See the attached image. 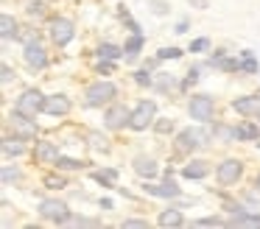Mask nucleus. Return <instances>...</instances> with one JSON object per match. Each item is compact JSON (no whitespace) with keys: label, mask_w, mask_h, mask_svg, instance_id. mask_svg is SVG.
Masks as SVG:
<instances>
[{"label":"nucleus","mask_w":260,"mask_h":229,"mask_svg":"<svg viewBox=\"0 0 260 229\" xmlns=\"http://www.w3.org/2000/svg\"><path fill=\"white\" fill-rule=\"evenodd\" d=\"M148 6H151V11L154 14H168V3H162V0H148Z\"/></svg>","instance_id":"obj_36"},{"label":"nucleus","mask_w":260,"mask_h":229,"mask_svg":"<svg viewBox=\"0 0 260 229\" xmlns=\"http://www.w3.org/2000/svg\"><path fill=\"white\" fill-rule=\"evenodd\" d=\"M154 117H157V104H154V101H146V98H143L140 104L132 109L129 126L135 128V132H146V128L154 123Z\"/></svg>","instance_id":"obj_4"},{"label":"nucleus","mask_w":260,"mask_h":229,"mask_svg":"<svg viewBox=\"0 0 260 229\" xmlns=\"http://www.w3.org/2000/svg\"><path fill=\"white\" fill-rule=\"evenodd\" d=\"M135 171L140 173V176L154 179L159 173V165H157V159H151V156H135Z\"/></svg>","instance_id":"obj_17"},{"label":"nucleus","mask_w":260,"mask_h":229,"mask_svg":"<svg viewBox=\"0 0 260 229\" xmlns=\"http://www.w3.org/2000/svg\"><path fill=\"white\" fill-rule=\"evenodd\" d=\"M135 81L140 84V87H151L154 78H151V73H148V67H146V70H137L135 73Z\"/></svg>","instance_id":"obj_30"},{"label":"nucleus","mask_w":260,"mask_h":229,"mask_svg":"<svg viewBox=\"0 0 260 229\" xmlns=\"http://www.w3.org/2000/svg\"><path fill=\"white\" fill-rule=\"evenodd\" d=\"M123 22H126V28H129V31H132V34H140V25H137V22H135V20H132V17H129V14H123Z\"/></svg>","instance_id":"obj_40"},{"label":"nucleus","mask_w":260,"mask_h":229,"mask_svg":"<svg viewBox=\"0 0 260 229\" xmlns=\"http://www.w3.org/2000/svg\"><path fill=\"white\" fill-rule=\"evenodd\" d=\"M0 37H3V39L17 37V22H14L12 14H3V17H0Z\"/></svg>","instance_id":"obj_24"},{"label":"nucleus","mask_w":260,"mask_h":229,"mask_svg":"<svg viewBox=\"0 0 260 229\" xmlns=\"http://www.w3.org/2000/svg\"><path fill=\"white\" fill-rule=\"evenodd\" d=\"M9 126L14 128V134H20V137H25V140H34V137H37V123H34V117L23 115V112H12V117H9Z\"/></svg>","instance_id":"obj_10"},{"label":"nucleus","mask_w":260,"mask_h":229,"mask_svg":"<svg viewBox=\"0 0 260 229\" xmlns=\"http://www.w3.org/2000/svg\"><path fill=\"white\" fill-rule=\"evenodd\" d=\"M23 56H25V64H28L31 70H42V67L48 64V53H45V48H42V45L37 42V39L25 45Z\"/></svg>","instance_id":"obj_12"},{"label":"nucleus","mask_w":260,"mask_h":229,"mask_svg":"<svg viewBox=\"0 0 260 229\" xmlns=\"http://www.w3.org/2000/svg\"><path fill=\"white\" fill-rule=\"evenodd\" d=\"M207 143H210V132H204V128H182L176 134V151L179 154H190V151L202 148Z\"/></svg>","instance_id":"obj_2"},{"label":"nucleus","mask_w":260,"mask_h":229,"mask_svg":"<svg viewBox=\"0 0 260 229\" xmlns=\"http://www.w3.org/2000/svg\"><path fill=\"white\" fill-rule=\"evenodd\" d=\"M12 78H14V70H12L9 64H3V84H9Z\"/></svg>","instance_id":"obj_42"},{"label":"nucleus","mask_w":260,"mask_h":229,"mask_svg":"<svg viewBox=\"0 0 260 229\" xmlns=\"http://www.w3.org/2000/svg\"><path fill=\"white\" fill-rule=\"evenodd\" d=\"M143 45H146V37L143 34H132L129 39H126V61H135L137 59V53L143 50Z\"/></svg>","instance_id":"obj_21"},{"label":"nucleus","mask_w":260,"mask_h":229,"mask_svg":"<svg viewBox=\"0 0 260 229\" xmlns=\"http://www.w3.org/2000/svg\"><path fill=\"white\" fill-rule=\"evenodd\" d=\"M257 148H260V143H257Z\"/></svg>","instance_id":"obj_47"},{"label":"nucleus","mask_w":260,"mask_h":229,"mask_svg":"<svg viewBox=\"0 0 260 229\" xmlns=\"http://www.w3.org/2000/svg\"><path fill=\"white\" fill-rule=\"evenodd\" d=\"M241 70L243 73H260V64L254 61L252 50H243V53H241Z\"/></svg>","instance_id":"obj_26"},{"label":"nucleus","mask_w":260,"mask_h":229,"mask_svg":"<svg viewBox=\"0 0 260 229\" xmlns=\"http://www.w3.org/2000/svg\"><path fill=\"white\" fill-rule=\"evenodd\" d=\"M28 14H31V17H34V14L40 17V14H42V3H40V0H37V3H28Z\"/></svg>","instance_id":"obj_41"},{"label":"nucleus","mask_w":260,"mask_h":229,"mask_svg":"<svg viewBox=\"0 0 260 229\" xmlns=\"http://www.w3.org/2000/svg\"><path fill=\"white\" fill-rule=\"evenodd\" d=\"M226 221H221L218 215H210V218H199L196 221V226H224Z\"/></svg>","instance_id":"obj_33"},{"label":"nucleus","mask_w":260,"mask_h":229,"mask_svg":"<svg viewBox=\"0 0 260 229\" xmlns=\"http://www.w3.org/2000/svg\"><path fill=\"white\" fill-rule=\"evenodd\" d=\"M70 112V98L62 92L56 95H45V101H42V115H53V117H62Z\"/></svg>","instance_id":"obj_11"},{"label":"nucleus","mask_w":260,"mask_h":229,"mask_svg":"<svg viewBox=\"0 0 260 229\" xmlns=\"http://www.w3.org/2000/svg\"><path fill=\"white\" fill-rule=\"evenodd\" d=\"M187 31V20H179L176 22V34H185Z\"/></svg>","instance_id":"obj_45"},{"label":"nucleus","mask_w":260,"mask_h":229,"mask_svg":"<svg viewBox=\"0 0 260 229\" xmlns=\"http://www.w3.org/2000/svg\"><path fill=\"white\" fill-rule=\"evenodd\" d=\"M17 179H20V171H17V168H12V165L3 168V184H12V182H17Z\"/></svg>","instance_id":"obj_31"},{"label":"nucleus","mask_w":260,"mask_h":229,"mask_svg":"<svg viewBox=\"0 0 260 229\" xmlns=\"http://www.w3.org/2000/svg\"><path fill=\"white\" fill-rule=\"evenodd\" d=\"M187 112H190L193 120L199 123H210L215 117V101L210 98V95H193L190 101H187Z\"/></svg>","instance_id":"obj_3"},{"label":"nucleus","mask_w":260,"mask_h":229,"mask_svg":"<svg viewBox=\"0 0 260 229\" xmlns=\"http://www.w3.org/2000/svg\"><path fill=\"white\" fill-rule=\"evenodd\" d=\"M73 223H79V226H92L95 221H90V218H73Z\"/></svg>","instance_id":"obj_43"},{"label":"nucleus","mask_w":260,"mask_h":229,"mask_svg":"<svg viewBox=\"0 0 260 229\" xmlns=\"http://www.w3.org/2000/svg\"><path fill=\"white\" fill-rule=\"evenodd\" d=\"M254 187H257V190H260V173H257V179H254Z\"/></svg>","instance_id":"obj_46"},{"label":"nucleus","mask_w":260,"mask_h":229,"mask_svg":"<svg viewBox=\"0 0 260 229\" xmlns=\"http://www.w3.org/2000/svg\"><path fill=\"white\" fill-rule=\"evenodd\" d=\"M123 53H126V50L118 48V45H112V42H104L101 48H98V56H101V59H115V61H118Z\"/></svg>","instance_id":"obj_25"},{"label":"nucleus","mask_w":260,"mask_h":229,"mask_svg":"<svg viewBox=\"0 0 260 229\" xmlns=\"http://www.w3.org/2000/svg\"><path fill=\"white\" fill-rule=\"evenodd\" d=\"M243 173V162L241 159H224L218 168H215V179H218V184H235L238 179H241Z\"/></svg>","instance_id":"obj_9"},{"label":"nucleus","mask_w":260,"mask_h":229,"mask_svg":"<svg viewBox=\"0 0 260 229\" xmlns=\"http://www.w3.org/2000/svg\"><path fill=\"white\" fill-rule=\"evenodd\" d=\"M92 179H95L98 184H104V187H115L118 171H115V168H101V171H92Z\"/></svg>","instance_id":"obj_23"},{"label":"nucleus","mask_w":260,"mask_h":229,"mask_svg":"<svg viewBox=\"0 0 260 229\" xmlns=\"http://www.w3.org/2000/svg\"><path fill=\"white\" fill-rule=\"evenodd\" d=\"M53 165H56V171H79V168H84V162H81V159H70V156H59Z\"/></svg>","instance_id":"obj_27"},{"label":"nucleus","mask_w":260,"mask_h":229,"mask_svg":"<svg viewBox=\"0 0 260 229\" xmlns=\"http://www.w3.org/2000/svg\"><path fill=\"white\" fill-rule=\"evenodd\" d=\"M48 34H51L53 45H59V48H64V45L73 42L76 37V28L70 20H64V17H53L51 22H48Z\"/></svg>","instance_id":"obj_6"},{"label":"nucleus","mask_w":260,"mask_h":229,"mask_svg":"<svg viewBox=\"0 0 260 229\" xmlns=\"http://www.w3.org/2000/svg\"><path fill=\"white\" fill-rule=\"evenodd\" d=\"M207 173H210V162H204V159H190L182 168V176L185 179H204Z\"/></svg>","instance_id":"obj_15"},{"label":"nucleus","mask_w":260,"mask_h":229,"mask_svg":"<svg viewBox=\"0 0 260 229\" xmlns=\"http://www.w3.org/2000/svg\"><path fill=\"white\" fill-rule=\"evenodd\" d=\"M210 48V39H193V42H190V53H202V50H207Z\"/></svg>","instance_id":"obj_35"},{"label":"nucleus","mask_w":260,"mask_h":229,"mask_svg":"<svg viewBox=\"0 0 260 229\" xmlns=\"http://www.w3.org/2000/svg\"><path fill=\"white\" fill-rule=\"evenodd\" d=\"M196 81H199V70H196V67H190V73H187V78L182 81V89H187L190 84H196Z\"/></svg>","instance_id":"obj_38"},{"label":"nucleus","mask_w":260,"mask_h":229,"mask_svg":"<svg viewBox=\"0 0 260 229\" xmlns=\"http://www.w3.org/2000/svg\"><path fill=\"white\" fill-rule=\"evenodd\" d=\"M179 56H182V50H179V48H162V50L157 53V59H159V61H165V59H179Z\"/></svg>","instance_id":"obj_32"},{"label":"nucleus","mask_w":260,"mask_h":229,"mask_svg":"<svg viewBox=\"0 0 260 229\" xmlns=\"http://www.w3.org/2000/svg\"><path fill=\"white\" fill-rule=\"evenodd\" d=\"M34 156L40 162H51V165H53V162L59 159V148L53 143H48V140H40V143H37V148H34Z\"/></svg>","instance_id":"obj_16"},{"label":"nucleus","mask_w":260,"mask_h":229,"mask_svg":"<svg viewBox=\"0 0 260 229\" xmlns=\"http://www.w3.org/2000/svg\"><path fill=\"white\" fill-rule=\"evenodd\" d=\"M3 154L6 156H23L25 154V137H20V134L6 137L3 140Z\"/></svg>","instance_id":"obj_18"},{"label":"nucleus","mask_w":260,"mask_h":229,"mask_svg":"<svg viewBox=\"0 0 260 229\" xmlns=\"http://www.w3.org/2000/svg\"><path fill=\"white\" fill-rule=\"evenodd\" d=\"M129 120H132V109H129L126 104H112V106L107 109V115H104V126L112 128V132L129 126Z\"/></svg>","instance_id":"obj_8"},{"label":"nucleus","mask_w":260,"mask_h":229,"mask_svg":"<svg viewBox=\"0 0 260 229\" xmlns=\"http://www.w3.org/2000/svg\"><path fill=\"white\" fill-rule=\"evenodd\" d=\"M98 73H101V76H109V73L115 70V59H101L98 61V67H95Z\"/></svg>","instance_id":"obj_34"},{"label":"nucleus","mask_w":260,"mask_h":229,"mask_svg":"<svg viewBox=\"0 0 260 229\" xmlns=\"http://www.w3.org/2000/svg\"><path fill=\"white\" fill-rule=\"evenodd\" d=\"M42 184H45L48 190H59V187H64V184H68V179H64L62 173H48V176L42 179Z\"/></svg>","instance_id":"obj_28"},{"label":"nucleus","mask_w":260,"mask_h":229,"mask_svg":"<svg viewBox=\"0 0 260 229\" xmlns=\"http://www.w3.org/2000/svg\"><path fill=\"white\" fill-rule=\"evenodd\" d=\"M123 226L126 229H143V226H148V221H143V218H126Z\"/></svg>","instance_id":"obj_37"},{"label":"nucleus","mask_w":260,"mask_h":229,"mask_svg":"<svg viewBox=\"0 0 260 229\" xmlns=\"http://www.w3.org/2000/svg\"><path fill=\"white\" fill-rule=\"evenodd\" d=\"M235 137L238 140H260V123H252V120H243L235 126Z\"/></svg>","instance_id":"obj_19"},{"label":"nucleus","mask_w":260,"mask_h":229,"mask_svg":"<svg viewBox=\"0 0 260 229\" xmlns=\"http://www.w3.org/2000/svg\"><path fill=\"white\" fill-rule=\"evenodd\" d=\"M157 223H159V226H182V223H185V215H182L179 210H174V207H171V210L159 212Z\"/></svg>","instance_id":"obj_22"},{"label":"nucleus","mask_w":260,"mask_h":229,"mask_svg":"<svg viewBox=\"0 0 260 229\" xmlns=\"http://www.w3.org/2000/svg\"><path fill=\"white\" fill-rule=\"evenodd\" d=\"M42 101H45V95H42L40 89H25V92L14 101V112H23V115H28V117H37V112H42Z\"/></svg>","instance_id":"obj_7"},{"label":"nucleus","mask_w":260,"mask_h":229,"mask_svg":"<svg viewBox=\"0 0 260 229\" xmlns=\"http://www.w3.org/2000/svg\"><path fill=\"white\" fill-rule=\"evenodd\" d=\"M232 109L243 117H260V95H241L232 101Z\"/></svg>","instance_id":"obj_13"},{"label":"nucleus","mask_w":260,"mask_h":229,"mask_svg":"<svg viewBox=\"0 0 260 229\" xmlns=\"http://www.w3.org/2000/svg\"><path fill=\"white\" fill-rule=\"evenodd\" d=\"M154 132L157 134H171L174 132V120H171V117H159V120L154 123Z\"/></svg>","instance_id":"obj_29"},{"label":"nucleus","mask_w":260,"mask_h":229,"mask_svg":"<svg viewBox=\"0 0 260 229\" xmlns=\"http://www.w3.org/2000/svg\"><path fill=\"white\" fill-rule=\"evenodd\" d=\"M187 3H190V6H196V9H207V0H187Z\"/></svg>","instance_id":"obj_44"},{"label":"nucleus","mask_w":260,"mask_h":229,"mask_svg":"<svg viewBox=\"0 0 260 229\" xmlns=\"http://www.w3.org/2000/svg\"><path fill=\"white\" fill-rule=\"evenodd\" d=\"M143 190H146L148 195H157V199H176L179 195V184L174 182V179L168 176V182H162V184H143Z\"/></svg>","instance_id":"obj_14"},{"label":"nucleus","mask_w":260,"mask_h":229,"mask_svg":"<svg viewBox=\"0 0 260 229\" xmlns=\"http://www.w3.org/2000/svg\"><path fill=\"white\" fill-rule=\"evenodd\" d=\"M118 95V89H115L112 81H95L90 84V87L84 89V104L90 106V109H95V106H104V104H112V98Z\"/></svg>","instance_id":"obj_1"},{"label":"nucleus","mask_w":260,"mask_h":229,"mask_svg":"<svg viewBox=\"0 0 260 229\" xmlns=\"http://www.w3.org/2000/svg\"><path fill=\"white\" fill-rule=\"evenodd\" d=\"M171 87H174V78H171V76H162V81L157 84V89H159V92H168Z\"/></svg>","instance_id":"obj_39"},{"label":"nucleus","mask_w":260,"mask_h":229,"mask_svg":"<svg viewBox=\"0 0 260 229\" xmlns=\"http://www.w3.org/2000/svg\"><path fill=\"white\" fill-rule=\"evenodd\" d=\"M40 215L48 218V221H53V223H70V221H73L68 204H64V201H59V199H45V201H40Z\"/></svg>","instance_id":"obj_5"},{"label":"nucleus","mask_w":260,"mask_h":229,"mask_svg":"<svg viewBox=\"0 0 260 229\" xmlns=\"http://www.w3.org/2000/svg\"><path fill=\"white\" fill-rule=\"evenodd\" d=\"M210 64L218 67V70H224V73H235V70H241V61H238V59H230V56L221 53V50L213 56V59H210Z\"/></svg>","instance_id":"obj_20"}]
</instances>
